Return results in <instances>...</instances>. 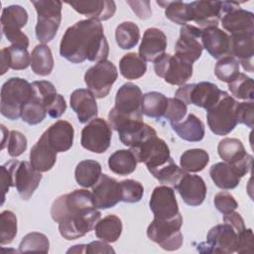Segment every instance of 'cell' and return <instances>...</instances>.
<instances>
[{
	"instance_id": "26",
	"label": "cell",
	"mask_w": 254,
	"mask_h": 254,
	"mask_svg": "<svg viewBox=\"0 0 254 254\" xmlns=\"http://www.w3.org/2000/svg\"><path fill=\"white\" fill-rule=\"evenodd\" d=\"M167 37L158 28H149L144 32L139 47V56L145 62H155L165 54Z\"/></svg>"
},
{
	"instance_id": "20",
	"label": "cell",
	"mask_w": 254,
	"mask_h": 254,
	"mask_svg": "<svg viewBox=\"0 0 254 254\" xmlns=\"http://www.w3.org/2000/svg\"><path fill=\"white\" fill-rule=\"evenodd\" d=\"M92 195L96 208L106 209L113 207L121 201L120 183L105 174H101L92 187Z\"/></svg>"
},
{
	"instance_id": "53",
	"label": "cell",
	"mask_w": 254,
	"mask_h": 254,
	"mask_svg": "<svg viewBox=\"0 0 254 254\" xmlns=\"http://www.w3.org/2000/svg\"><path fill=\"white\" fill-rule=\"evenodd\" d=\"M213 203L216 209L223 214L234 211L238 207V203L233 195L227 191H220L216 193L213 199Z\"/></svg>"
},
{
	"instance_id": "21",
	"label": "cell",
	"mask_w": 254,
	"mask_h": 254,
	"mask_svg": "<svg viewBox=\"0 0 254 254\" xmlns=\"http://www.w3.org/2000/svg\"><path fill=\"white\" fill-rule=\"evenodd\" d=\"M178 190L183 200L190 206L201 204L206 195V186L203 179L197 175L186 172L173 188Z\"/></svg>"
},
{
	"instance_id": "56",
	"label": "cell",
	"mask_w": 254,
	"mask_h": 254,
	"mask_svg": "<svg viewBox=\"0 0 254 254\" xmlns=\"http://www.w3.org/2000/svg\"><path fill=\"white\" fill-rule=\"evenodd\" d=\"M66 109V103L62 94H58L56 101L47 109V113L52 118H59L61 117Z\"/></svg>"
},
{
	"instance_id": "16",
	"label": "cell",
	"mask_w": 254,
	"mask_h": 254,
	"mask_svg": "<svg viewBox=\"0 0 254 254\" xmlns=\"http://www.w3.org/2000/svg\"><path fill=\"white\" fill-rule=\"evenodd\" d=\"M219 157L230 165H233L239 172L241 177H244L252 167L253 157L249 155L242 144L236 138H224L217 146Z\"/></svg>"
},
{
	"instance_id": "42",
	"label": "cell",
	"mask_w": 254,
	"mask_h": 254,
	"mask_svg": "<svg viewBox=\"0 0 254 254\" xmlns=\"http://www.w3.org/2000/svg\"><path fill=\"white\" fill-rule=\"evenodd\" d=\"M228 89L231 94L238 98L253 101L254 99V82L251 77L245 73H239L232 81L228 83Z\"/></svg>"
},
{
	"instance_id": "44",
	"label": "cell",
	"mask_w": 254,
	"mask_h": 254,
	"mask_svg": "<svg viewBox=\"0 0 254 254\" xmlns=\"http://www.w3.org/2000/svg\"><path fill=\"white\" fill-rule=\"evenodd\" d=\"M214 73L219 80L229 83L240 73L239 63L234 57L226 56L216 63Z\"/></svg>"
},
{
	"instance_id": "28",
	"label": "cell",
	"mask_w": 254,
	"mask_h": 254,
	"mask_svg": "<svg viewBox=\"0 0 254 254\" xmlns=\"http://www.w3.org/2000/svg\"><path fill=\"white\" fill-rule=\"evenodd\" d=\"M71 109L76 113L79 123H86L97 116V103L95 96L89 89H75L69 99Z\"/></svg>"
},
{
	"instance_id": "22",
	"label": "cell",
	"mask_w": 254,
	"mask_h": 254,
	"mask_svg": "<svg viewBox=\"0 0 254 254\" xmlns=\"http://www.w3.org/2000/svg\"><path fill=\"white\" fill-rule=\"evenodd\" d=\"M190 22L199 29L217 27L221 17V1H194L190 3Z\"/></svg>"
},
{
	"instance_id": "1",
	"label": "cell",
	"mask_w": 254,
	"mask_h": 254,
	"mask_svg": "<svg viewBox=\"0 0 254 254\" xmlns=\"http://www.w3.org/2000/svg\"><path fill=\"white\" fill-rule=\"evenodd\" d=\"M51 215L59 223L61 235L66 240H74L91 231L101 213L96 209L92 192L74 190L53 202Z\"/></svg>"
},
{
	"instance_id": "13",
	"label": "cell",
	"mask_w": 254,
	"mask_h": 254,
	"mask_svg": "<svg viewBox=\"0 0 254 254\" xmlns=\"http://www.w3.org/2000/svg\"><path fill=\"white\" fill-rule=\"evenodd\" d=\"M222 91L223 90H220L218 86L212 82L201 81L182 85V87L176 91L175 97L186 104H194L207 110L217 102Z\"/></svg>"
},
{
	"instance_id": "6",
	"label": "cell",
	"mask_w": 254,
	"mask_h": 254,
	"mask_svg": "<svg viewBox=\"0 0 254 254\" xmlns=\"http://www.w3.org/2000/svg\"><path fill=\"white\" fill-rule=\"evenodd\" d=\"M31 3L38 14L36 37L42 44L49 43L55 38L61 25L63 3L59 0H33Z\"/></svg>"
},
{
	"instance_id": "50",
	"label": "cell",
	"mask_w": 254,
	"mask_h": 254,
	"mask_svg": "<svg viewBox=\"0 0 254 254\" xmlns=\"http://www.w3.org/2000/svg\"><path fill=\"white\" fill-rule=\"evenodd\" d=\"M188 111L187 104L179 98L172 97L168 99V107L164 117L170 121L171 124L178 123L185 118Z\"/></svg>"
},
{
	"instance_id": "12",
	"label": "cell",
	"mask_w": 254,
	"mask_h": 254,
	"mask_svg": "<svg viewBox=\"0 0 254 254\" xmlns=\"http://www.w3.org/2000/svg\"><path fill=\"white\" fill-rule=\"evenodd\" d=\"M138 163H144L150 173L168 163L172 157L167 143L157 137H150L140 145L130 149Z\"/></svg>"
},
{
	"instance_id": "3",
	"label": "cell",
	"mask_w": 254,
	"mask_h": 254,
	"mask_svg": "<svg viewBox=\"0 0 254 254\" xmlns=\"http://www.w3.org/2000/svg\"><path fill=\"white\" fill-rule=\"evenodd\" d=\"M32 96V83L21 77L9 78L1 87V114L10 120L18 119Z\"/></svg>"
},
{
	"instance_id": "59",
	"label": "cell",
	"mask_w": 254,
	"mask_h": 254,
	"mask_svg": "<svg viewBox=\"0 0 254 254\" xmlns=\"http://www.w3.org/2000/svg\"><path fill=\"white\" fill-rule=\"evenodd\" d=\"M1 172H2V175H1V190H2V202H4L5 200V194L6 192L9 190V189L12 186V180H11V176L7 170V168L5 167V165H2L1 166Z\"/></svg>"
},
{
	"instance_id": "27",
	"label": "cell",
	"mask_w": 254,
	"mask_h": 254,
	"mask_svg": "<svg viewBox=\"0 0 254 254\" xmlns=\"http://www.w3.org/2000/svg\"><path fill=\"white\" fill-rule=\"evenodd\" d=\"M76 12L82 14L95 21H106L113 17L116 11L114 1L110 0H90V1H75L67 2Z\"/></svg>"
},
{
	"instance_id": "39",
	"label": "cell",
	"mask_w": 254,
	"mask_h": 254,
	"mask_svg": "<svg viewBox=\"0 0 254 254\" xmlns=\"http://www.w3.org/2000/svg\"><path fill=\"white\" fill-rule=\"evenodd\" d=\"M209 162V155L202 149H190L185 151L180 158L181 168L190 173L202 171Z\"/></svg>"
},
{
	"instance_id": "33",
	"label": "cell",
	"mask_w": 254,
	"mask_h": 254,
	"mask_svg": "<svg viewBox=\"0 0 254 254\" xmlns=\"http://www.w3.org/2000/svg\"><path fill=\"white\" fill-rule=\"evenodd\" d=\"M137 160L131 150H117L110 155L108 167L111 172L119 176L132 174L137 167Z\"/></svg>"
},
{
	"instance_id": "46",
	"label": "cell",
	"mask_w": 254,
	"mask_h": 254,
	"mask_svg": "<svg viewBox=\"0 0 254 254\" xmlns=\"http://www.w3.org/2000/svg\"><path fill=\"white\" fill-rule=\"evenodd\" d=\"M50 249V241L48 237L41 232H30L25 235L19 245V252H44L48 253Z\"/></svg>"
},
{
	"instance_id": "25",
	"label": "cell",
	"mask_w": 254,
	"mask_h": 254,
	"mask_svg": "<svg viewBox=\"0 0 254 254\" xmlns=\"http://www.w3.org/2000/svg\"><path fill=\"white\" fill-rule=\"evenodd\" d=\"M73 135L72 125L65 120H58L43 133L48 144L57 153L66 152L71 148Z\"/></svg>"
},
{
	"instance_id": "32",
	"label": "cell",
	"mask_w": 254,
	"mask_h": 254,
	"mask_svg": "<svg viewBox=\"0 0 254 254\" xmlns=\"http://www.w3.org/2000/svg\"><path fill=\"white\" fill-rule=\"evenodd\" d=\"M171 126L180 138L189 142H199L204 137V124L194 114H189L184 121Z\"/></svg>"
},
{
	"instance_id": "40",
	"label": "cell",
	"mask_w": 254,
	"mask_h": 254,
	"mask_svg": "<svg viewBox=\"0 0 254 254\" xmlns=\"http://www.w3.org/2000/svg\"><path fill=\"white\" fill-rule=\"evenodd\" d=\"M157 4L165 8L166 17L172 22L182 26L190 22V3L182 1H157Z\"/></svg>"
},
{
	"instance_id": "19",
	"label": "cell",
	"mask_w": 254,
	"mask_h": 254,
	"mask_svg": "<svg viewBox=\"0 0 254 254\" xmlns=\"http://www.w3.org/2000/svg\"><path fill=\"white\" fill-rule=\"evenodd\" d=\"M143 94L140 87L132 82L122 84L116 92L115 105L111 110L123 116L141 115Z\"/></svg>"
},
{
	"instance_id": "4",
	"label": "cell",
	"mask_w": 254,
	"mask_h": 254,
	"mask_svg": "<svg viewBox=\"0 0 254 254\" xmlns=\"http://www.w3.org/2000/svg\"><path fill=\"white\" fill-rule=\"evenodd\" d=\"M237 101L226 91H222L219 99L206 111L207 124L212 133L218 136L229 134L235 126Z\"/></svg>"
},
{
	"instance_id": "15",
	"label": "cell",
	"mask_w": 254,
	"mask_h": 254,
	"mask_svg": "<svg viewBox=\"0 0 254 254\" xmlns=\"http://www.w3.org/2000/svg\"><path fill=\"white\" fill-rule=\"evenodd\" d=\"M112 131L102 118L92 119L81 131V146L96 154L104 153L110 146Z\"/></svg>"
},
{
	"instance_id": "52",
	"label": "cell",
	"mask_w": 254,
	"mask_h": 254,
	"mask_svg": "<svg viewBox=\"0 0 254 254\" xmlns=\"http://www.w3.org/2000/svg\"><path fill=\"white\" fill-rule=\"evenodd\" d=\"M254 102H238L236 105L237 124H244L249 128L254 125Z\"/></svg>"
},
{
	"instance_id": "60",
	"label": "cell",
	"mask_w": 254,
	"mask_h": 254,
	"mask_svg": "<svg viewBox=\"0 0 254 254\" xmlns=\"http://www.w3.org/2000/svg\"><path fill=\"white\" fill-rule=\"evenodd\" d=\"M70 252H74V253H83L85 252V245L83 244H80V245H74V247L70 248L67 250V253H70Z\"/></svg>"
},
{
	"instance_id": "8",
	"label": "cell",
	"mask_w": 254,
	"mask_h": 254,
	"mask_svg": "<svg viewBox=\"0 0 254 254\" xmlns=\"http://www.w3.org/2000/svg\"><path fill=\"white\" fill-rule=\"evenodd\" d=\"M239 233L228 222L217 224L210 228L207 233L206 241L197 245L200 253H219L231 254L236 252L238 246Z\"/></svg>"
},
{
	"instance_id": "23",
	"label": "cell",
	"mask_w": 254,
	"mask_h": 254,
	"mask_svg": "<svg viewBox=\"0 0 254 254\" xmlns=\"http://www.w3.org/2000/svg\"><path fill=\"white\" fill-rule=\"evenodd\" d=\"M202 48L217 60L230 56V37L218 27L201 29L200 37Z\"/></svg>"
},
{
	"instance_id": "51",
	"label": "cell",
	"mask_w": 254,
	"mask_h": 254,
	"mask_svg": "<svg viewBox=\"0 0 254 254\" xmlns=\"http://www.w3.org/2000/svg\"><path fill=\"white\" fill-rule=\"evenodd\" d=\"M8 154L11 157H18L22 155L27 149V138L21 132L13 130L10 132L7 141Z\"/></svg>"
},
{
	"instance_id": "38",
	"label": "cell",
	"mask_w": 254,
	"mask_h": 254,
	"mask_svg": "<svg viewBox=\"0 0 254 254\" xmlns=\"http://www.w3.org/2000/svg\"><path fill=\"white\" fill-rule=\"evenodd\" d=\"M120 73L127 79H138L147 70L146 62L135 53H129L122 57L119 62Z\"/></svg>"
},
{
	"instance_id": "36",
	"label": "cell",
	"mask_w": 254,
	"mask_h": 254,
	"mask_svg": "<svg viewBox=\"0 0 254 254\" xmlns=\"http://www.w3.org/2000/svg\"><path fill=\"white\" fill-rule=\"evenodd\" d=\"M101 176V165L94 160L79 162L74 171L76 183L82 188H90L95 185Z\"/></svg>"
},
{
	"instance_id": "7",
	"label": "cell",
	"mask_w": 254,
	"mask_h": 254,
	"mask_svg": "<svg viewBox=\"0 0 254 254\" xmlns=\"http://www.w3.org/2000/svg\"><path fill=\"white\" fill-rule=\"evenodd\" d=\"M4 165L11 176L12 186L16 188L21 198L30 199L43 178L41 172L26 161L11 160Z\"/></svg>"
},
{
	"instance_id": "11",
	"label": "cell",
	"mask_w": 254,
	"mask_h": 254,
	"mask_svg": "<svg viewBox=\"0 0 254 254\" xmlns=\"http://www.w3.org/2000/svg\"><path fill=\"white\" fill-rule=\"evenodd\" d=\"M117 77L118 71L114 64L104 60L86 70L84 82L96 98H103L109 94Z\"/></svg>"
},
{
	"instance_id": "58",
	"label": "cell",
	"mask_w": 254,
	"mask_h": 254,
	"mask_svg": "<svg viewBox=\"0 0 254 254\" xmlns=\"http://www.w3.org/2000/svg\"><path fill=\"white\" fill-rule=\"evenodd\" d=\"M114 249L106 241H92L85 245V253H114Z\"/></svg>"
},
{
	"instance_id": "49",
	"label": "cell",
	"mask_w": 254,
	"mask_h": 254,
	"mask_svg": "<svg viewBox=\"0 0 254 254\" xmlns=\"http://www.w3.org/2000/svg\"><path fill=\"white\" fill-rule=\"evenodd\" d=\"M121 201L128 203H135L141 200L144 194V188L141 183L127 179L120 182Z\"/></svg>"
},
{
	"instance_id": "10",
	"label": "cell",
	"mask_w": 254,
	"mask_h": 254,
	"mask_svg": "<svg viewBox=\"0 0 254 254\" xmlns=\"http://www.w3.org/2000/svg\"><path fill=\"white\" fill-rule=\"evenodd\" d=\"M28 22V13L20 5H10L3 9L1 15V30L6 39L14 46L29 47V38L21 29Z\"/></svg>"
},
{
	"instance_id": "34",
	"label": "cell",
	"mask_w": 254,
	"mask_h": 254,
	"mask_svg": "<svg viewBox=\"0 0 254 254\" xmlns=\"http://www.w3.org/2000/svg\"><path fill=\"white\" fill-rule=\"evenodd\" d=\"M32 70L42 76L49 75L54 68V58L51 49L45 44L37 45L31 54Z\"/></svg>"
},
{
	"instance_id": "31",
	"label": "cell",
	"mask_w": 254,
	"mask_h": 254,
	"mask_svg": "<svg viewBox=\"0 0 254 254\" xmlns=\"http://www.w3.org/2000/svg\"><path fill=\"white\" fill-rule=\"evenodd\" d=\"M31 64V56L27 48L11 45L1 50V74H4L10 67L15 70L27 68Z\"/></svg>"
},
{
	"instance_id": "14",
	"label": "cell",
	"mask_w": 254,
	"mask_h": 254,
	"mask_svg": "<svg viewBox=\"0 0 254 254\" xmlns=\"http://www.w3.org/2000/svg\"><path fill=\"white\" fill-rule=\"evenodd\" d=\"M221 25L231 35L254 32V14L237 2L221 1Z\"/></svg>"
},
{
	"instance_id": "57",
	"label": "cell",
	"mask_w": 254,
	"mask_h": 254,
	"mask_svg": "<svg viewBox=\"0 0 254 254\" xmlns=\"http://www.w3.org/2000/svg\"><path fill=\"white\" fill-rule=\"evenodd\" d=\"M223 221L231 224L238 233H240L241 231H243L246 228L242 216L238 212H235V211L225 213L223 215Z\"/></svg>"
},
{
	"instance_id": "45",
	"label": "cell",
	"mask_w": 254,
	"mask_h": 254,
	"mask_svg": "<svg viewBox=\"0 0 254 254\" xmlns=\"http://www.w3.org/2000/svg\"><path fill=\"white\" fill-rule=\"evenodd\" d=\"M47 114L46 106L33 95L30 101L23 107L21 118L29 125H37L46 118Z\"/></svg>"
},
{
	"instance_id": "5",
	"label": "cell",
	"mask_w": 254,
	"mask_h": 254,
	"mask_svg": "<svg viewBox=\"0 0 254 254\" xmlns=\"http://www.w3.org/2000/svg\"><path fill=\"white\" fill-rule=\"evenodd\" d=\"M182 225L183 216L181 213L171 219L154 218L147 228V236L163 249L175 251L183 245Z\"/></svg>"
},
{
	"instance_id": "24",
	"label": "cell",
	"mask_w": 254,
	"mask_h": 254,
	"mask_svg": "<svg viewBox=\"0 0 254 254\" xmlns=\"http://www.w3.org/2000/svg\"><path fill=\"white\" fill-rule=\"evenodd\" d=\"M230 56L234 57L246 71H253L254 32L230 36Z\"/></svg>"
},
{
	"instance_id": "35",
	"label": "cell",
	"mask_w": 254,
	"mask_h": 254,
	"mask_svg": "<svg viewBox=\"0 0 254 254\" xmlns=\"http://www.w3.org/2000/svg\"><path fill=\"white\" fill-rule=\"evenodd\" d=\"M94 230L97 238L112 243L117 241L122 233V221L117 215L109 214L97 221Z\"/></svg>"
},
{
	"instance_id": "48",
	"label": "cell",
	"mask_w": 254,
	"mask_h": 254,
	"mask_svg": "<svg viewBox=\"0 0 254 254\" xmlns=\"http://www.w3.org/2000/svg\"><path fill=\"white\" fill-rule=\"evenodd\" d=\"M33 95L37 97L48 109L57 99L58 94L55 85L48 80H38L32 83Z\"/></svg>"
},
{
	"instance_id": "9",
	"label": "cell",
	"mask_w": 254,
	"mask_h": 254,
	"mask_svg": "<svg viewBox=\"0 0 254 254\" xmlns=\"http://www.w3.org/2000/svg\"><path fill=\"white\" fill-rule=\"evenodd\" d=\"M154 70L166 82L182 86L192 75V63L177 55L165 53L154 62Z\"/></svg>"
},
{
	"instance_id": "41",
	"label": "cell",
	"mask_w": 254,
	"mask_h": 254,
	"mask_svg": "<svg viewBox=\"0 0 254 254\" xmlns=\"http://www.w3.org/2000/svg\"><path fill=\"white\" fill-rule=\"evenodd\" d=\"M116 43L122 50H130L134 48L140 39L139 27L130 21L119 24L115 31Z\"/></svg>"
},
{
	"instance_id": "43",
	"label": "cell",
	"mask_w": 254,
	"mask_h": 254,
	"mask_svg": "<svg viewBox=\"0 0 254 254\" xmlns=\"http://www.w3.org/2000/svg\"><path fill=\"white\" fill-rule=\"evenodd\" d=\"M186 173L182 168L178 167L173 159H171L164 166L155 170L151 173L154 178H156L163 185H170L175 187L180 178Z\"/></svg>"
},
{
	"instance_id": "54",
	"label": "cell",
	"mask_w": 254,
	"mask_h": 254,
	"mask_svg": "<svg viewBox=\"0 0 254 254\" xmlns=\"http://www.w3.org/2000/svg\"><path fill=\"white\" fill-rule=\"evenodd\" d=\"M253 231L251 228H245L238 235L237 253H252L253 252Z\"/></svg>"
},
{
	"instance_id": "47",
	"label": "cell",
	"mask_w": 254,
	"mask_h": 254,
	"mask_svg": "<svg viewBox=\"0 0 254 254\" xmlns=\"http://www.w3.org/2000/svg\"><path fill=\"white\" fill-rule=\"evenodd\" d=\"M17 234V217L11 210H4L0 214V243H11Z\"/></svg>"
},
{
	"instance_id": "55",
	"label": "cell",
	"mask_w": 254,
	"mask_h": 254,
	"mask_svg": "<svg viewBox=\"0 0 254 254\" xmlns=\"http://www.w3.org/2000/svg\"><path fill=\"white\" fill-rule=\"evenodd\" d=\"M127 4L132 8L133 12L139 19L145 20L150 18L152 15L149 1H127Z\"/></svg>"
},
{
	"instance_id": "2",
	"label": "cell",
	"mask_w": 254,
	"mask_h": 254,
	"mask_svg": "<svg viewBox=\"0 0 254 254\" xmlns=\"http://www.w3.org/2000/svg\"><path fill=\"white\" fill-rule=\"evenodd\" d=\"M60 55L73 64L84 61L100 62L107 59L109 45L100 22L80 20L68 27L61 41Z\"/></svg>"
},
{
	"instance_id": "18",
	"label": "cell",
	"mask_w": 254,
	"mask_h": 254,
	"mask_svg": "<svg viewBox=\"0 0 254 254\" xmlns=\"http://www.w3.org/2000/svg\"><path fill=\"white\" fill-rule=\"evenodd\" d=\"M149 205L154 218L171 219L180 213L175 190L168 186H160L154 189Z\"/></svg>"
},
{
	"instance_id": "30",
	"label": "cell",
	"mask_w": 254,
	"mask_h": 254,
	"mask_svg": "<svg viewBox=\"0 0 254 254\" xmlns=\"http://www.w3.org/2000/svg\"><path fill=\"white\" fill-rule=\"evenodd\" d=\"M209 175L216 187L222 190L235 189L242 178L238 170L228 163H216L209 169Z\"/></svg>"
},
{
	"instance_id": "37",
	"label": "cell",
	"mask_w": 254,
	"mask_h": 254,
	"mask_svg": "<svg viewBox=\"0 0 254 254\" xmlns=\"http://www.w3.org/2000/svg\"><path fill=\"white\" fill-rule=\"evenodd\" d=\"M168 99L163 93L158 91L147 92L143 95L141 103V111L148 117L160 119L168 107Z\"/></svg>"
},
{
	"instance_id": "29",
	"label": "cell",
	"mask_w": 254,
	"mask_h": 254,
	"mask_svg": "<svg viewBox=\"0 0 254 254\" xmlns=\"http://www.w3.org/2000/svg\"><path fill=\"white\" fill-rule=\"evenodd\" d=\"M57 161V152L48 144L42 135L30 152V163L39 172L50 171Z\"/></svg>"
},
{
	"instance_id": "17",
	"label": "cell",
	"mask_w": 254,
	"mask_h": 254,
	"mask_svg": "<svg viewBox=\"0 0 254 254\" xmlns=\"http://www.w3.org/2000/svg\"><path fill=\"white\" fill-rule=\"evenodd\" d=\"M200 37L201 29L198 27L190 24L182 26L180 37L175 47V55L193 64L200 58L202 53L203 48L199 42Z\"/></svg>"
}]
</instances>
